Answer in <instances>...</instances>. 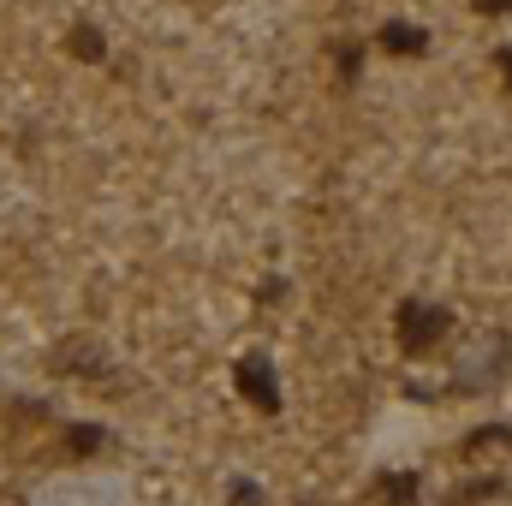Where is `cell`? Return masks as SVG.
<instances>
[{
	"instance_id": "8fae6325",
	"label": "cell",
	"mask_w": 512,
	"mask_h": 506,
	"mask_svg": "<svg viewBox=\"0 0 512 506\" xmlns=\"http://www.w3.org/2000/svg\"><path fill=\"white\" fill-rule=\"evenodd\" d=\"M233 501L239 506H262V489H256V483H233Z\"/></svg>"
},
{
	"instance_id": "7a4b0ae2",
	"label": "cell",
	"mask_w": 512,
	"mask_h": 506,
	"mask_svg": "<svg viewBox=\"0 0 512 506\" xmlns=\"http://www.w3.org/2000/svg\"><path fill=\"white\" fill-rule=\"evenodd\" d=\"M447 334H453V310H441V304H405V310H399V346H405L411 358L435 352Z\"/></svg>"
},
{
	"instance_id": "8992f818",
	"label": "cell",
	"mask_w": 512,
	"mask_h": 506,
	"mask_svg": "<svg viewBox=\"0 0 512 506\" xmlns=\"http://www.w3.org/2000/svg\"><path fill=\"white\" fill-rule=\"evenodd\" d=\"M501 495H507L501 477H471V483H459V489L447 495V506H483V501H501Z\"/></svg>"
},
{
	"instance_id": "4fadbf2b",
	"label": "cell",
	"mask_w": 512,
	"mask_h": 506,
	"mask_svg": "<svg viewBox=\"0 0 512 506\" xmlns=\"http://www.w3.org/2000/svg\"><path fill=\"white\" fill-rule=\"evenodd\" d=\"M495 66H501V78L512 84V48H501V54H495Z\"/></svg>"
},
{
	"instance_id": "3957f363",
	"label": "cell",
	"mask_w": 512,
	"mask_h": 506,
	"mask_svg": "<svg viewBox=\"0 0 512 506\" xmlns=\"http://www.w3.org/2000/svg\"><path fill=\"white\" fill-rule=\"evenodd\" d=\"M233 376H239V393L251 399L256 411H268V417L280 411V381H274V364H268V358H256V352L251 358H239Z\"/></svg>"
},
{
	"instance_id": "7c38bea8",
	"label": "cell",
	"mask_w": 512,
	"mask_h": 506,
	"mask_svg": "<svg viewBox=\"0 0 512 506\" xmlns=\"http://www.w3.org/2000/svg\"><path fill=\"white\" fill-rule=\"evenodd\" d=\"M471 6H477L483 18H501V12H512V0H471Z\"/></svg>"
},
{
	"instance_id": "5b68a950",
	"label": "cell",
	"mask_w": 512,
	"mask_h": 506,
	"mask_svg": "<svg viewBox=\"0 0 512 506\" xmlns=\"http://www.w3.org/2000/svg\"><path fill=\"white\" fill-rule=\"evenodd\" d=\"M382 48H387V54H423V48H429V30H423V24L393 18V24L382 30Z\"/></svg>"
},
{
	"instance_id": "30bf717a",
	"label": "cell",
	"mask_w": 512,
	"mask_h": 506,
	"mask_svg": "<svg viewBox=\"0 0 512 506\" xmlns=\"http://www.w3.org/2000/svg\"><path fill=\"white\" fill-rule=\"evenodd\" d=\"M334 60H340V78H346V84H352V78H358V66H364V54H358L352 42H340V54H334Z\"/></svg>"
},
{
	"instance_id": "52a82bcc",
	"label": "cell",
	"mask_w": 512,
	"mask_h": 506,
	"mask_svg": "<svg viewBox=\"0 0 512 506\" xmlns=\"http://www.w3.org/2000/svg\"><path fill=\"white\" fill-rule=\"evenodd\" d=\"M489 447H512V423H483V429H471L465 435V459H477V453H489Z\"/></svg>"
},
{
	"instance_id": "9c48e42d",
	"label": "cell",
	"mask_w": 512,
	"mask_h": 506,
	"mask_svg": "<svg viewBox=\"0 0 512 506\" xmlns=\"http://www.w3.org/2000/svg\"><path fill=\"white\" fill-rule=\"evenodd\" d=\"M60 441H66V453H78V459H84V453H102V447H108V435H102L96 423H72V429H66Z\"/></svg>"
},
{
	"instance_id": "ba28073f",
	"label": "cell",
	"mask_w": 512,
	"mask_h": 506,
	"mask_svg": "<svg viewBox=\"0 0 512 506\" xmlns=\"http://www.w3.org/2000/svg\"><path fill=\"white\" fill-rule=\"evenodd\" d=\"M66 48H72L78 60H90V66H96V60L108 54V42H102V30H96V24H78V30L66 36Z\"/></svg>"
},
{
	"instance_id": "277c9868",
	"label": "cell",
	"mask_w": 512,
	"mask_h": 506,
	"mask_svg": "<svg viewBox=\"0 0 512 506\" xmlns=\"http://www.w3.org/2000/svg\"><path fill=\"white\" fill-rule=\"evenodd\" d=\"M370 495L382 506H417V477H411V471H382V477L370 483Z\"/></svg>"
},
{
	"instance_id": "6da1fadb",
	"label": "cell",
	"mask_w": 512,
	"mask_h": 506,
	"mask_svg": "<svg viewBox=\"0 0 512 506\" xmlns=\"http://www.w3.org/2000/svg\"><path fill=\"white\" fill-rule=\"evenodd\" d=\"M512 376V334H477L465 352H459V370H453V393H489Z\"/></svg>"
}]
</instances>
